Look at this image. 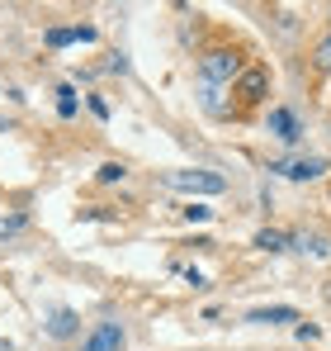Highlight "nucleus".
Wrapping results in <instances>:
<instances>
[{
    "label": "nucleus",
    "instance_id": "nucleus-6",
    "mask_svg": "<svg viewBox=\"0 0 331 351\" xmlns=\"http://www.w3.org/2000/svg\"><path fill=\"white\" fill-rule=\"evenodd\" d=\"M95 38H100L95 24H71V29H48L43 34L48 48H76V43H95Z\"/></svg>",
    "mask_w": 331,
    "mask_h": 351
},
{
    "label": "nucleus",
    "instance_id": "nucleus-3",
    "mask_svg": "<svg viewBox=\"0 0 331 351\" xmlns=\"http://www.w3.org/2000/svg\"><path fill=\"white\" fill-rule=\"evenodd\" d=\"M270 171L284 180H317L327 176V157H284V162H270Z\"/></svg>",
    "mask_w": 331,
    "mask_h": 351
},
{
    "label": "nucleus",
    "instance_id": "nucleus-16",
    "mask_svg": "<svg viewBox=\"0 0 331 351\" xmlns=\"http://www.w3.org/2000/svg\"><path fill=\"white\" fill-rule=\"evenodd\" d=\"M14 233H24V214H10V219L0 214V242H5V237H14Z\"/></svg>",
    "mask_w": 331,
    "mask_h": 351
},
{
    "label": "nucleus",
    "instance_id": "nucleus-14",
    "mask_svg": "<svg viewBox=\"0 0 331 351\" xmlns=\"http://www.w3.org/2000/svg\"><path fill=\"white\" fill-rule=\"evenodd\" d=\"M180 214H185L189 223H209V219H213V209H209V204H199V199H189V204H185Z\"/></svg>",
    "mask_w": 331,
    "mask_h": 351
},
{
    "label": "nucleus",
    "instance_id": "nucleus-21",
    "mask_svg": "<svg viewBox=\"0 0 331 351\" xmlns=\"http://www.w3.org/2000/svg\"><path fill=\"white\" fill-rule=\"evenodd\" d=\"M0 133H5V119H0Z\"/></svg>",
    "mask_w": 331,
    "mask_h": 351
},
{
    "label": "nucleus",
    "instance_id": "nucleus-4",
    "mask_svg": "<svg viewBox=\"0 0 331 351\" xmlns=\"http://www.w3.org/2000/svg\"><path fill=\"white\" fill-rule=\"evenodd\" d=\"M265 128L275 133L279 143H289V147H293V143H303V119L293 114L289 105H275V110H270V119H265Z\"/></svg>",
    "mask_w": 331,
    "mask_h": 351
},
{
    "label": "nucleus",
    "instance_id": "nucleus-17",
    "mask_svg": "<svg viewBox=\"0 0 331 351\" xmlns=\"http://www.w3.org/2000/svg\"><path fill=\"white\" fill-rule=\"evenodd\" d=\"M123 176H128V167H123V162H105V167H100V180H105V185L123 180Z\"/></svg>",
    "mask_w": 331,
    "mask_h": 351
},
{
    "label": "nucleus",
    "instance_id": "nucleus-9",
    "mask_svg": "<svg viewBox=\"0 0 331 351\" xmlns=\"http://www.w3.org/2000/svg\"><path fill=\"white\" fill-rule=\"evenodd\" d=\"M199 105L209 110L213 119H232V100H227V86H209L199 81Z\"/></svg>",
    "mask_w": 331,
    "mask_h": 351
},
{
    "label": "nucleus",
    "instance_id": "nucleus-2",
    "mask_svg": "<svg viewBox=\"0 0 331 351\" xmlns=\"http://www.w3.org/2000/svg\"><path fill=\"white\" fill-rule=\"evenodd\" d=\"M166 185L185 190V195H222L227 190V180L218 171H166Z\"/></svg>",
    "mask_w": 331,
    "mask_h": 351
},
{
    "label": "nucleus",
    "instance_id": "nucleus-18",
    "mask_svg": "<svg viewBox=\"0 0 331 351\" xmlns=\"http://www.w3.org/2000/svg\"><path fill=\"white\" fill-rule=\"evenodd\" d=\"M180 276H185V280H189V285H194V290H204V285H209V280H204V271H199V266H185V271H180Z\"/></svg>",
    "mask_w": 331,
    "mask_h": 351
},
{
    "label": "nucleus",
    "instance_id": "nucleus-20",
    "mask_svg": "<svg viewBox=\"0 0 331 351\" xmlns=\"http://www.w3.org/2000/svg\"><path fill=\"white\" fill-rule=\"evenodd\" d=\"M90 114H95V119H109V105H105L100 95H90Z\"/></svg>",
    "mask_w": 331,
    "mask_h": 351
},
{
    "label": "nucleus",
    "instance_id": "nucleus-7",
    "mask_svg": "<svg viewBox=\"0 0 331 351\" xmlns=\"http://www.w3.org/2000/svg\"><path fill=\"white\" fill-rule=\"evenodd\" d=\"M43 332H48L53 342H71V337L81 332V318H76V308H53V313L43 318Z\"/></svg>",
    "mask_w": 331,
    "mask_h": 351
},
{
    "label": "nucleus",
    "instance_id": "nucleus-12",
    "mask_svg": "<svg viewBox=\"0 0 331 351\" xmlns=\"http://www.w3.org/2000/svg\"><path fill=\"white\" fill-rule=\"evenodd\" d=\"M256 247H261V252H284V247H289V233H279V228H261V233H256Z\"/></svg>",
    "mask_w": 331,
    "mask_h": 351
},
{
    "label": "nucleus",
    "instance_id": "nucleus-19",
    "mask_svg": "<svg viewBox=\"0 0 331 351\" xmlns=\"http://www.w3.org/2000/svg\"><path fill=\"white\" fill-rule=\"evenodd\" d=\"M298 337L313 342V337H322V328H317V323H298Z\"/></svg>",
    "mask_w": 331,
    "mask_h": 351
},
{
    "label": "nucleus",
    "instance_id": "nucleus-13",
    "mask_svg": "<svg viewBox=\"0 0 331 351\" xmlns=\"http://www.w3.org/2000/svg\"><path fill=\"white\" fill-rule=\"evenodd\" d=\"M76 110H81V105H76V90H71V86H62V90H57V114L71 119Z\"/></svg>",
    "mask_w": 331,
    "mask_h": 351
},
{
    "label": "nucleus",
    "instance_id": "nucleus-22",
    "mask_svg": "<svg viewBox=\"0 0 331 351\" xmlns=\"http://www.w3.org/2000/svg\"><path fill=\"white\" fill-rule=\"evenodd\" d=\"M0 351H5V342H0Z\"/></svg>",
    "mask_w": 331,
    "mask_h": 351
},
{
    "label": "nucleus",
    "instance_id": "nucleus-15",
    "mask_svg": "<svg viewBox=\"0 0 331 351\" xmlns=\"http://www.w3.org/2000/svg\"><path fill=\"white\" fill-rule=\"evenodd\" d=\"M313 66H317V71H331V34L313 48Z\"/></svg>",
    "mask_w": 331,
    "mask_h": 351
},
{
    "label": "nucleus",
    "instance_id": "nucleus-5",
    "mask_svg": "<svg viewBox=\"0 0 331 351\" xmlns=\"http://www.w3.org/2000/svg\"><path fill=\"white\" fill-rule=\"evenodd\" d=\"M232 90H237L246 105H261V100L270 95V71H265V66H246V71L237 76V86H232Z\"/></svg>",
    "mask_w": 331,
    "mask_h": 351
},
{
    "label": "nucleus",
    "instance_id": "nucleus-11",
    "mask_svg": "<svg viewBox=\"0 0 331 351\" xmlns=\"http://www.w3.org/2000/svg\"><path fill=\"white\" fill-rule=\"evenodd\" d=\"M289 247H293V252H313V256H327L331 252L317 233H289Z\"/></svg>",
    "mask_w": 331,
    "mask_h": 351
},
{
    "label": "nucleus",
    "instance_id": "nucleus-1",
    "mask_svg": "<svg viewBox=\"0 0 331 351\" xmlns=\"http://www.w3.org/2000/svg\"><path fill=\"white\" fill-rule=\"evenodd\" d=\"M241 71H246V62L237 48H209L199 58V81H209V86H237Z\"/></svg>",
    "mask_w": 331,
    "mask_h": 351
},
{
    "label": "nucleus",
    "instance_id": "nucleus-10",
    "mask_svg": "<svg viewBox=\"0 0 331 351\" xmlns=\"http://www.w3.org/2000/svg\"><path fill=\"white\" fill-rule=\"evenodd\" d=\"M246 323H298V308L293 304H265V308H251Z\"/></svg>",
    "mask_w": 331,
    "mask_h": 351
},
{
    "label": "nucleus",
    "instance_id": "nucleus-8",
    "mask_svg": "<svg viewBox=\"0 0 331 351\" xmlns=\"http://www.w3.org/2000/svg\"><path fill=\"white\" fill-rule=\"evenodd\" d=\"M81 351H123V323H95Z\"/></svg>",
    "mask_w": 331,
    "mask_h": 351
}]
</instances>
